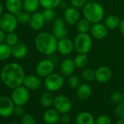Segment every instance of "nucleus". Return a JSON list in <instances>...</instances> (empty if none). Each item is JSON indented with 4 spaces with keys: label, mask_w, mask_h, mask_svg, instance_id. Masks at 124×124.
Masks as SVG:
<instances>
[{
    "label": "nucleus",
    "mask_w": 124,
    "mask_h": 124,
    "mask_svg": "<svg viewBox=\"0 0 124 124\" xmlns=\"http://www.w3.org/2000/svg\"><path fill=\"white\" fill-rule=\"evenodd\" d=\"M25 72L23 67L18 63L12 62L4 66L0 72V78L8 88L15 89L23 85Z\"/></svg>",
    "instance_id": "obj_1"
},
{
    "label": "nucleus",
    "mask_w": 124,
    "mask_h": 124,
    "mask_svg": "<svg viewBox=\"0 0 124 124\" xmlns=\"http://www.w3.org/2000/svg\"><path fill=\"white\" fill-rule=\"evenodd\" d=\"M34 44L40 53L45 55H50L57 50L58 39L52 33L42 31L36 36Z\"/></svg>",
    "instance_id": "obj_2"
},
{
    "label": "nucleus",
    "mask_w": 124,
    "mask_h": 124,
    "mask_svg": "<svg viewBox=\"0 0 124 124\" xmlns=\"http://www.w3.org/2000/svg\"><path fill=\"white\" fill-rule=\"evenodd\" d=\"M83 14L91 23L101 22L104 18L105 12L103 6L97 2H88L83 8Z\"/></svg>",
    "instance_id": "obj_3"
},
{
    "label": "nucleus",
    "mask_w": 124,
    "mask_h": 124,
    "mask_svg": "<svg viewBox=\"0 0 124 124\" xmlns=\"http://www.w3.org/2000/svg\"><path fill=\"white\" fill-rule=\"evenodd\" d=\"M92 38L89 33H79L74 39L75 50L78 53H88L93 45Z\"/></svg>",
    "instance_id": "obj_4"
},
{
    "label": "nucleus",
    "mask_w": 124,
    "mask_h": 124,
    "mask_svg": "<svg viewBox=\"0 0 124 124\" xmlns=\"http://www.w3.org/2000/svg\"><path fill=\"white\" fill-rule=\"evenodd\" d=\"M44 84L48 91H57L63 87L64 84V77L61 74L53 72L45 78Z\"/></svg>",
    "instance_id": "obj_5"
},
{
    "label": "nucleus",
    "mask_w": 124,
    "mask_h": 124,
    "mask_svg": "<svg viewBox=\"0 0 124 124\" xmlns=\"http://www.w3.org/2000/svg\"><path fill=\"white\" fill-rule=\"evenodd\" d=\"M18 23L16 16L10 13H5L0 18V29L7 34L14 31L18 26Z\"/></svg>",
    "instance_id": "obj_6"
},
{
    "label": "nucleus",
    "mask_w": 124,
    "mask_h": 124,
    "mask_svg": "<svg viewBox=\"0 0 124 124\" xmlns=\"http://www.w3.org/2000/svg\"><path fill=\"white\" fill-rule=\"evenodd\" d=\"M30 93L29 90L24 85H21L13 89L11 95V99L15 105H25L29 100Z\"/></svg>",
    "instance_id": "obj_7"
},
{
    "label": "nucleus",
    "mask_w": 124,
    "mask_h": 124,
    "mask_svg": "<svg viewBox=\"0 0 124 124\" xmlns=\"http://www.w3.org/2000/svg\"><path fill=\"white\" fill-rule=\"evenodd\" d=\"M54 63L50 59L41 60L37 64L35 68V72L37 76L42 78H45L54 71Z\"/></svg>",
    "instance_id": "obj_8"
},
{
    "label": "nucleus",
    "mask_w": 124,
    "mask_h": 124,
    "mask_svg": "<svg viewBox=\"0 0 124 124\" xmlns=\"http://www.w3.org/2000/svg\"><path fill=\"white\" fill-rule=\"evenodd\" d=\"M53 107L60 114H65L70 112L72 104L67 96L64 95H58L54 99Z\"/></svg>",
    "instance_id": "obj_9"
},
{
    "label": "nucleus",
    "mask_w": 124,
    "mask_h": 124,
    "mask_svg": "<svg viewBox=\"0 0 124 124\" xmlns=\"http://www.w3.org/2000/svg\"><path fill=\"white\" fill-rule=\"evenodd\" d=\"M15 104L12 99L7 96H0V116L3 117H10L13 114Z\"/></svg>",
    "instance_id": "obj_10"
},
{
    "label": "nucleus",
    "mask_w": 124,
    "mask_h": 124,
    "mask_svg": "<svg viewBox=\"0 0 124 124\" xmlns=\"http://www.w3.org/2000/svg\"><path fill=\"white\" fill-rule=\"evenodd\" d=\"M66 22L63 18H56L53 22L52 34L58 39L67 37L68 30L66 27Z\"/></svg>",
    "instance_id": "obj_11"
},
{
    "label": "nucleus",
    "mask_w": 124,
    "mask_h": 124,
    "mask_svg": "<svg viewBox=\"0 0 124 124\" xmlns=\"http://www.w3.org/2000/svg\"><path fill=\"white\" fill-rule=\"evenodd\" d=\"M63 18L65 22L70 26H75L80 20V14L78 9L74 7H68L64 10Z\"/></svg>",
    "instance_id": "obj_12"
},
{
    "label": "nucleus",
    "mask_w": 124,
    "mask_h": 124,
    "mask_svg": "<svg viewBox=\"0 0 124 124\" xmlns=\"http://www.w3.org/2000/svg\"><path fill=\"white\" fill-rule=\"evenodd\" d=\"M75 50L74 41L71 39L67 37H64L58 39L57 45V50L63 55H70Z\"/></svg>",
    "instance_id": "obj_13"
},
{
    "label": "nucleus",
    "mask_w": 124,
    "mask_h": 124,
    "mask_svg": "<svg viewBox=\"0 0 124 124\" xmlns=\"http://www.w3.org/2000/svg\"><path fill=\"white\" fill-rule=\"evenodd\" d=\"M89 34L96 39H103L107 36L108 29L104 23H101V22L93 23L91 26Z\"/></svg>",
    "instance_id": "obj_14"
},
{
    "label": "nucleus",
    "mask_w": 124,
    "mask_h": 124,
    "mask_svg": "<svg viewBox=\"0 0 124 124\" xmlns=\"http://www.w3.org/2000/svg\"><path fill=\"white\" fill-rule=\"evenodd\" d=\"M76 65L73 59H64L60 64L61 74L64 77H70L73 75L76 70Z\"/></svg>",
    "instance_id": "obj_15"
},
{
    "label": "nucleus",
    "mask_w": 124,
    "mask_h": 124,
    "mask_svg": "<svg viewBox=\"0 0 124 124\" xmlns=\"http://www.w3.org/2000/svg\"><path fill=\"white\" fill-rule=\"evenodd\" d=\"M37 75H29L25 77L23 85L29 91L38 90L42 85V80Z\"/></svg>",
    "instance_id": "obj_16"
},
{
    "label": "nucleus",
    "mask_w": 124,
    "mask_h": 124,
    "mask_svg": "<svg viewBox=\"0 0 124 124\" xmlns=\"http://www.w3.org/2000/svg\"><path fill=\"white\" fill-rule=\"evenodd\" d=\"M112 75V70L109 67L106 66H101L97 70H96L95 80L100 83H104L108 82L111 79Z\"/></svg>",
    "instance_id": "obj_17"
},
{
    "label": "nucleus",
    "mask_w": 124,
    "mask_h": 124,
    "mask_svg": "<svg viewBox=\"0 0 124 124\" xmlns=\"http://www.w3.org/2000/svg\"><path fill=\"white\" fill-rule=\"evenodd\" d=\"M45 20L43 17V15L42 13H34L31 16L30 21H29V26L30 27L34 30V31H39L41 30L45 23Z\"/></svg>",
    "instance_id": "obj_18"
},
{
    "label": "nucleus",
    "mask_w": 124,
    "mask_h": 124,
    "mask_svg": "<svg viewBox=\"0 0 124 124\" xmlns=\"http://www.w3.org/2000/svg\"><path fill=\"white\" fill-rule=\"evenodd\" d=\"M12 55L18 59L25 58L28 54V47L23 42H18L16 45L11 47Z\"/></svg>",
    "instance_id": "obj_19"
},
{
    "label": "nucleus",
    "mask_w": 124,
    "mask_h": 124,
    "mask_svg": "<svg viewBox=\"0 0 124 124\" xmlns=\"http://www.w3.org/2000/svg\"><path fill=\"white\" fill-rule=\"evenodd\" d=\"M42 117L47 124H55L60 120L61 116L55 109H47L44 112Z\"/></svg>",
    "instance_id": "obj_20"
},
{
    "label": "nucleus",
    "mask_w": 124,
    "mask_h": 124,
    "mask_svg": "<svg viewBox=\"0 0 124 124\" xmlns=\"http://www.w3.org/2000/svg\"><path fill=\"white\" fill-rule=\"evenodd\" d=\"M77 96L79 99L85 101L88 99L92 94V88L87 83H83L79 85L77 88Z\"/></svg>",
    "instance_id": "obj_21"
},
{
    "label": "nucleus",
    "mask_w": 124,
    "mask_h": 124,
    "mask_svg": "<svg viewBox=\"0 0 124 124\" xmlns=\"http://www.w3.org/2000/svg\"><path fill=\"white\" fill-rule=\"evenodd\" d=\"M5 5L9 13L16 16L21 12L23 9V1L22 0H7Z\"/></svg>",
    "instance_id": "obj_22"
},
{
    "label": "nucleus",
    "mask_w": 124,
    "mask_h": 124,
    "mask_svg": "<svg viewBox=\"0 0 124 124\" xmlns=\"http://www.w3.org/2000/svg\"><path fill=\"white\" fill-rule=\"evenodd\" d=\"M75 122L77 124H95V119L91 113L80 112L77 115Z\"/></svg>",
    "instance_id": "obj_23"
},
{
    "label": "nucleus",
    "mask_w": 124,
    "mask_h": 124,
    "mask_svg": "<svg viewBox=\"0 0 124 124\" xmlns=\"http://www.w3.org/2000/svg\"><path fill=\"white\" fill-rule=\"evenodd\" d=\"M120 20L118 16L115 15H109L104 19V25L108 30H114L119 27Z\"/></svg>",
    "instance_id": "obj_24"
},
{
    "label": "nucleus",
    "mask_w": 124,
    "mask_h": 124,
    "mask_svg": "<svg viewBox=\"0 0 124 124\" xmlns=\"http://www.w3.org/2000/svg\"><path fill=\"white\" fill-rule=\"evenodd\" d=\"M40 6L39 0H23V8L28 13H35Z\"/></svg>",
    "instance_id": "obj_25"
},
{
    "label": "nucleus",
    "mask_w": 124,
    "mask_h": 124,
    "mask_svg": "<svg viewBox=\"0 0 124 124\" xmlns=\"http://www.w3.org/2000/svg\"><path fill=\"white\" fill-rule=\"evenodd\" d=\"M55 97L53 96L52 92L47 91L45 92L40 97V104L42 107L45 108H49L52 105H53Z\"/></svg>",
    "instance_id": "obj_26"
},
{
    "label": "nucleus",
    "mask_w": 124,
    "mask_h": 124,
    "mask_svg": "<svg viewBox=\"0 0 124 124\" xmlns=\"http://www.w3.org/2000/svg\"><path fill=\"white\" fill-rule=\"evenodd\" d=\"M12 55L11 46L5 43L0 44V61H5Z\"/></svg>",
    "instance_id": "obj_27"
},
{
    "label": "nucleus",
    "mask_w": 124,
    "mask_h": 124,
    "mask_svg": "<svg viewBox=\"0 0 124 124\" xmlns=\"http://www.w3.org/2000/svg\"><path fill=\"white\" fill-rule=\"evenodd\" d=\"M77 68L83 69L85 68L88 63V57L87 54L78 53L73 59Z\"/></svg>",
    "instance_id": "obj_28"
},
{
    "label": "nucleus",
    "mask_w": 124,
    "mask_h": 124,
    "mask_svg": "<svg viewBox=\"0 0 124 124\" xmlns=\"http://www.w3.org/2000/svg\"><path fill=\"white\" fill-rule=\"evenodd\" d=\"M63 0H39L40 6L44 9H55L59 7Z\"/></svg>",
    "instance_id": "obj_29"
},
{
    "label": "nucleus",
    "mask_w": 124,
    "mask_h": 124,
    "mask_svg": "<svg viewBox=\"0 0 124 124\" xmlns=\"http://www.w3.org/2000/svg\"><path fill=\"white\" fill-rule=\"evenodd\" d=\"M76 26L79 33H89L92 23H91L87 19L84 18L83 19H80Z\"/></svg>",
    "instance_id": "obj_30"
},
{
    "label": "nucleus",
    "mask_w": 124,
    "mask_h": 124,
    "mask_svg": "<svg viewBox=\"0 0 124 124\" xmlns=\"http://www.w3.org/2000/svg\"><path fill=\"white\" fill-rule=\"evenodd\" d=\"M81 76L83 80L88 82H91L95 80L96 76V70L91 68L84 69L81 73Z\"/></svg>",
    "instance_id": "obj_31"
},
{
    "label": "nucleus",
    "mask_w": 124,
    "mask_h": 124,
    "mask_svg": "<svg viewBox=\"0 0 124 124\" xmlns=\"http://www.w3.org/2000/svg\"><path fill=\"white\" fill-rule=\"evenodd\" d=\"M46 22H50L56 18V13L54 9H44L42 12Z\"/></svg>",
    "instance_id": "obj_32"
},
{
    "label": "nucleus",
    "mask_w": 124,
    "mask_h": 124,
    "mask_svg": "<svg viewBox=\"0 0 124 124\" xmlns=\"http://www.w3.org/2000/svg\"><path fill=\"white\" fill-rule=\"evenodd\" d=\"M31 16L30 15V13H28V12H26L25 10L21 11L18 14L16 15V18H17V20H18V23H23V24L29 23Z\"/></svg>",
    "instance_id": "obj_33"
},
{
    "label": "nucleus",
    "mask_w": 124,
    "mask_h": 124,
    "mask_svg": "<svg viewBox=\"0 0 124 124\" xmlns=\"http://www.w3.org/2000/svg\"><path fill=\"white\" fill-rule=\"evenodd\" d=\"M18 42V36L16 32L13 31V32L8 33V34H6L5 42L8 45H9L10 46H11V47L13 46Z\"/></svg>",
    "instance_id": "obj_34"
},
{
    "label": "nucleus",
    "mask_w": 124,
    "mask_h": 124,
    "mask_svg": "<svg viewBox=\"0 0 124 124\" xmlns=\"http://www.w3.org/2000/svg\"><path fill=\"white\" fill-rule=\"evenodd\" d=\"M67 84L71 88H78L80 85V80L78 77L75 75H71L68 78Z\"/></svg>",
    "instance_id": "obj_35"
},
{
    "label": "nucleus",
    "mask_w": 124,
    "mask_h": 124,
    "mask_svg": "<svg viewBox=\"0 0 124 124\" xmlns=\"http://www.w3.org/2000/svg\"><path fill=\"white\" fill-rule=\"evenodd\" d=\"M110 100L115 104H119L124 101V94L120 92H115L111 94Z\"/></svg>",
    "instance_id": "obj_36"
},
{
    "label": "nucleus",
    "mask_w": 124,
    "mask_h": 124,
    "mask_svg": "<svg viewBox=\"0 0 124 124\" xmlns=\"http://www.w3.org/2000/svg\"><path fill=\"white\" fill-rule=\"evenodd\" d=\"M21 124H37L36 119L31 114H25L22 116Z\"/></svg>",
    "instance_id": "obj_37"
},
{
    "label": "nucleus",
    "mask_w": 124,
    "mask_h": 124,
    "mask_svg": "<svg viewBox=\"0 0 124 124\" xmlns=\"http://www.w3.org/2000/svg\"><path fill=\"white\" fill-rule=\"evenodd\" d=\"M115 114L119 119L124 118V101L117 104L115 110Z\"/></svg>",
    "instance_id": "obj_38"
},
{
    "label": "nucleus",
    "mask_w": 124,
    "mask_h": 124,
    "mask_svg": "<svg viewBox=\"0 0 124 124\" xmlns=\"http://www.w3.org/2000/svg\"><path fill=\"white\" fill-rule=\"evenodd\" d=\"M112 121L109 116L106 115H100L95 120V124H111Z\"/></svg>",
    "instance_id": "obj_39"
},
{
    "label": "nucleus",
    "mask_w": 124,
    "mask_h": 124,
    "mask_svg": "<svg viewBox=\"0 0 124 124\" xmlns=\"http://www.w3.org/2000/svg\"><path fill=\"white\" fill-rule=\"evenodd\" d=\"M88 2V0H70L71 5L77 9L83 8Z\"/></svg>",
    "instance_id": "obj_40"
},
{
    "label": "nucleus",
    "mask_w": 124,
    "mask_h": 124,
    "mask_svg": "<svg viewBox=\"0 0 124 124\" xmlns=\"http://www.w3.org/2000/svg\"><path fill=\"white\" fill-rule=\"evenodd\" d=\"M13 114H15L18 117H22L25 115V110L23 106L21 105H15Z\"/></svg>",
    "instance_id": "obj_41"
},
{
    "label": "nucleus",
    "mask_w": 124,
    "mask_h": 124,
    "mask_svg": "<svg viewBox=\"0 0 124 124\" xmlns=\"http://www.w3.org/2000/svg\"><path fill=\"white\" fill-rule=\"evenodd\" d=\"M60 120L61 121V123L63 124H67V123H69L70 122L71 117L68 115V113L62 114V115L61 116Z\"/></svg>",
    "instance_id": "obj_42"
},
{
    "label": "nucleus",
    "mask_w": 124,
    "mask_h": 124,
    "mask_svg": "<svg viewBox=\"0 0 124 124\" xmlns=\"http://www.w3.org/2000/svg\"><path fill=\"white\" fill-rule=\"evenodd\" d=\"M5 37H6L5 32L0 29V44L3 43L4 41H5Z\"/></svg>",
    "instance_id": "obj_43"
},
{
    "label": "nucleus",
    "mask_w": 124,
    "mask_h": 124,
    "mask_svg": "<svg viewBox=\"0 0 124 124\" xmlns=\"http://www.w3.org/2000/svg\"><path fill=\"white\" fill-rule=\"evenodd\" d=\"M119 29H120V33L124 35V19L121 20L120 21V25H119Z\"/></svg>",
    "instance_id": "obj_44"
},
{
    "label": "nucleus",
    "mask_w": 124,
    "mask_h": 124,
    "mask_svg": "<svg viewBox=\"0 0 124 124\" xmlns=\"http://www.w3.org/2000/svg\"><path fill=\"white\" fill-rule=\"evenodd\" d=\"M3 15V6L2 5V3L0 2V18Z\"/></svg>",
    "instance_id": "obj_45"
},
{
    "label": "nucleus",
    "mask_w": 124,
    "mask_h": 124,
    "mask_svg": "<svg viewBox=\"0 0 124 124\" xmlns=\"http://www.w3.org/2000/svg\"><path fill=\"white\" fill-rule=\"evenodd\" d=\"M116 124H124V118H121V119H120L117 122V123Z\"/></svg>",
    "instance_id": "obj_46"
},
{
    "label": "nucleus",
    "mask_w": 124,
    "mask_h": 124,
    "mask_svg": "<svg viewBox=\"0 0 124 124\" xmlns=\"http://www.w3.org/2000/svg\"><path fill=\"white\" fill-rule=\"evenodd\" d=\"M8 124H20V123H17V122H11V123H8Z\"/></svg>",
    "instance_id": "obj_47"
},
{
    "label": "nucleus",
    "mask_w": 124,
    "mask_h": 124,
    "mask_svg": "<svg viewBox=\"0 0 124 124\" xmlns=\"http://www.w3.org/2000/svg\"><path fill=\"white\" fill-rule=\"evenodd\" d=\"M88 2H96L97 0H88Z\"/></svg>",
    "instance_id": "obj_48"
},
{
    "label": "nucleus",
    "mask_w": 124,
    "mask_h": 124,
    "mask_svg": "<svg viewBox=\"0 0 124 124\" xmlns=\"http://www.w3.org/2000/svg\"><path fill=\"white\" fill-rule=\"evenodd\" d=\"M55 124H63V123H55Z\"/></svg>",
    "instance_id": "obj_49"
},
{
    "label": "nucleus",
    "mask_w": 124,
    "mask_h": 124,
    "mask_svg": "<svg viewBox=\"0 0 124 124\" xmlns=\"http://www.w3.org/2000/svg\"><path fill=\"white\" fill-rule=\"evenodd\" d=\"M37 124H42V123H37Z\"/></svg>",
    "instance_id": "obj_50"
}]
</instances>
